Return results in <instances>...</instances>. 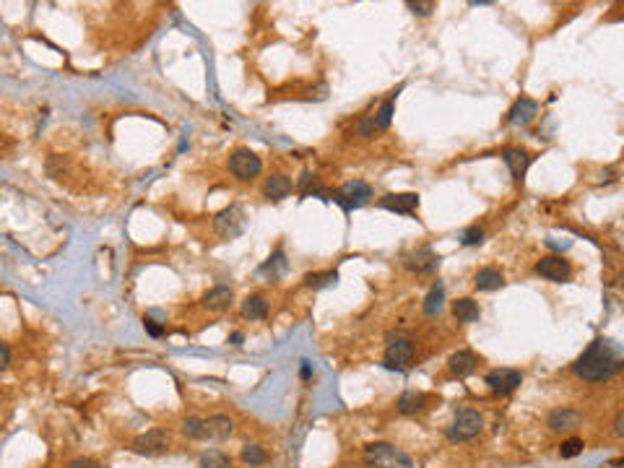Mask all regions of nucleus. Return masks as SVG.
Segmentation results:
<instances>
[{"mask_svg":"<svg viewBox=\"0 0 624 468\" xmlns=\"http://www.w3.org/2000/svg\"><path fill=\"white\" fill-rule=\"evenodd\" d=\"M622 369V357L614 349V344L606 339H598L580 354V359L575 362V374L588 382L609 380Z\"/></svg>","mask_w":624,"mask_h":468,"instance_id":"f257e3e1","label":"nucleus"},{"mask_svg":"<svg viewBox=\"0 0 624 468\" xmlns=\"http://www.w3.org/2000/svg\"><path fill=\"white\" fill-rule=\"evenodd\" d=\"M367 468H416L409 455L390 442H372L365 447Z\"/></svg>","mask_w":624,"mask_h":468,"instance_id":"f03ea898","label":"nucleus"},{"mask_svg":"<svg viewBox=\"0 0 624 468\" xmlns=\"http://www.w3.org/2000/svg\"><path fill=\"white\" fill-rule=\"evenodd\" d=\"M330 198H333V203H338L346 214H352V211L362 209V206H367V203L372 201V185H367V182L362 180L344 182Z\"/></svg>","mask_w":624,"mask_h":468,"instance_id":"7ed1b4c3","label":"nucleus"},{"mask_svg":"<svg viewBox=\"0 0 624 468\" xmlns=\"http://www.w3.org/2000/svg\"><path fill=\"white\" fill-rule=\"evenodd\" d=\"M484 429V419L479 411L474 409H460L452 419V424L447 427V439L450 442H468Z\"/></svg>","mask_w":624,"mask_h":468,"instance_id":"20e7f679","label":"nucleus"},{"mask_svg":"<svg viewBox=\"0 0 624 468\" xmlns=\"http://www.w3.org/2000/svg\"><path fill=\"white\" fill-rule=\"evenodd\" d=\"M414 362V341L411 339H390L387 341V352H385V364L387 369H395V372H406Z\"/></svg>","mask_w":624,"mask_h":468,"instance_id":"39448f33","label":"nucleus"},{"mask_svg":"<svg viewBox=\"0 0 624 468\" xmlns=\"http://www.w3.org/2000/svg\"><path fill=\"white\" fill-rule=\"evenodd\" d=\"M244 229V214L242 209L237 206H229V209H224L222 214H216L214 219V231L219 234L222 239H234L239 237Z\"/></svg>","mask_w":624,"mask_h":468,"instance_id":"423d86ee","label":"nucleus"},{"mask_svg":"<svg viewBox=\"0 0 624 468\" xmlns=\"http://www.w3.org/2000/svg\"><path fill=\"white\" fill-rule=\"evenodd\" d=\"M229 169L237 180H252V177L260 174L263 161H260L258 154H252L250 149H237L229 159Z\"/></svg>","mask_w":624,"mask_h":468,"instance_id":"0eeeda50","label":"nucleus"},{"mask_svg":"<svg viewBox=\"0 0 624 468\" xmlns=\"http://www.w3.org/2000/svg\"><path fill=\"white\" fill-rule=\"evenodd\" d=\"M520 382H523V374L520 369H510V367H500V369H492L487 374V385L495 393L500 396H510V393H515L520 388Z\"/></svg>","mask_w":624,"mask_h":468,"instance_id":"6e6552de","label":"nucleus"},{"mask_svg":"<svg viewBox=\"0 0 624 468\" xmlns=\"http://www.w3.org/2000/svg\"><path fill=\"white\" fill-rule=\"evenodd\" d=\"M403 266L414 274H432L440 268V255L432 247H419V250L403 255Z\"/></svg>","mask_w":624,"mask_h":468,"instance_id":"1a4fd4ad","label":"nucleus"},{"mask_svg":"<svg viewBox=\"0 0 624 468\" xmlns=\"http://www.w3.org/2000/svg\"><path fill=\"white\" fill-rule=\"evenodd\" d=\"M169 447V432L164 429H149L146 434H138L133 439V450L138 455H159Z\"/></svg>","mask_w":624,"mask_h":468,"instance_id":"9d476101","label":"nucleus"},{"mask_svg":"<svg viewBox=\"0 0 624 468\" xmlns=\"http://www.w3.org/2000/svg\"><path fill=\"white\" fill-rule=\"evenodd\" d=\"M536 274L541 276V279L562 284V281L570 279V263H567L562 255H546V258H541L536 263Z\"/></svg>","mask_w":624,"mask_h":468,"instance_id":"9b49d317","label":"nucleus"},{"mask_svg":"<svg viewBox=\"0 0 624 468\" xmlns=\"http://www.w3.org/2000/svg\"><path fill=\"white\" fill-rule=\"evenodd\" d=\"M380 209L401 214V216H411L419 209V195L416 193H387L380 198Z\"/></svg>","mask_w":624,"mask_h":468,"instance_id":"f8f14e48","label":"nucleus"},{"mask_svg":"<svg viewBox=\"0 0 624 468\" xmlns=\"http://www.w3.org/2000/svg\"><path fill=\"white\" fill-rule=\"evenodd\" d=\"M502 161L507 164L510 174L515 177V182H523L525 172H528V166H531L533 156L525 149H520V146H510V149H505L502 151Z\"/></svg>","mask_w":624,"mask_h":468,"instance_id":"ddd939ff","label":"nucleus"},{"mask_svg":"<svg viewBox=\"0 0 624 468\" xmlns=\"http://www.w3.org/2000/svg\"><path fill=\"white\" fill-rule=\"evenodd\" d=\"M536 115H538V104H536V101L528 99V96H520V99H517L515 104L510 107L507 123L515 125V128H517V125H528Z\"/></svg>","mask_w":624,"mask_h":468,"instance_id":"4468645a","label":"nucleus"},{"mask_svg":"<svg viewBox=\"0 0 624 468\" xmlns=\"http://www.w3.org/2000/svg\"><path fill=\"white\" fill-rule=\"evenodd\" d=\"M292 180H289L287 174H271L266 182H263V195H266L268 201H284L289 198L292 193Z\"/></svg>","mask_w":624,"mask_h":468,"instance_id":"2eb2a0df","label":"nucleus"},{"mask_svg":"<svg viewBox=\"0 0 624 468\" xmlns=\"http://www.w3.org/2000/svg\"><path fill=\"white\" fill-rule=\"evenodd\" d=\"M580 419L583 417L575 409H557L549 417V429L552 432H570L575 427H580Z\"/></svg>","mask_w":624,"mask_h":468,"instance_id":"dca6fc26","label":"nucleus"},{"mask_svg":"<svg viewBox=\"0 0 624 468\" xmlns=\"http://www.w3.org/2000/svg\"><path fill=\"white\" fill-rule=\"evenodd\" d=\"M234 429L229 417H208L203 419V439H227Z\"/></svg>","mask_w":624,"mask_h":468,"instance_id":"f3484780","label":"nucleus"},{"mask_svg":"<svg viewBox=\"0 0 624 468\" xmlns=\"http://www.w3.org/2000/svg\"><path fill=\"white\" fill-rule=\"evenodd\" d=\"M232 299H234V294H232L229 287H214L211 292L203 294V307H206V310H214V312L227 310V307L232 304Z\"/></svg>","mask_w":624,"mask_h":468,"instance_id":"a211bd4d","label":"nucleus"},{"mask_svg":"<svg viewBox=\"0 0 624 468\" xmlns=\"http://www.w3.org/2000/svg\"><path fill=\"white\" fill-rule=\"evenodd\" d=\"M447 367H450V372L455 374V377H468V374L474 372L476 369V357L471 352H455L450 357V362H447Z\"/></svg>","mask_w":624,"mask_h":468,"instance_id":"6ab92c4d","label":"nucleus"},{"mask_svg":"<svg viewBox=\"0 0 624 468\" xmlns=\"http://www.w3.org/2000/svg\"><path fill=\"white\" fill-rule=\"evenodd\" d=\"M424 406H427V396L419 393V390H406V393H401V398H398V411H401L403 417L419 414V411H424Z\"/></svg>","mask_w":624,"mask_h":468,"instance_id":"aec40b11","label":"nucleus"},{"mask_svg":"<svg viewBox=\"0 0 624 468\" xmlns=\"http://www.w3.org/2000/svg\"><path fill=\"white\" fill-rule=\"evenodd\" d=\"M474 284L479 292H495V289H502L505 276L497 268H481L479 274H476Z\"/></svg>","mask_w":624,"mask_h":468,"instance_id":"412c9836","label":"nucleus"},{"mask_svg":"<svg viewBox=\"0 0 624 468\" xmlns=\"http://www.w3.org/2000/svg\"><path fill=\"white\" fill-rule=\"evenodd\" d=\"M442 304H445V287H442V281H435L430 289V294L424 297V315H437L442 310Z\"/></svg>","mask_w":624,"mask_h":468,"instance_id":"4be33fe9","label":"nucleus"},{"mask_svg":"<svg viewBox=\"0 0 624 468\" xmlns=\"http://www.w3.org/2000/svg\"><path fill=\"white\" fill-rule=\"evenodd\" d=\"M452 315L458 317V323H476L481 317V310L474 299L463 297V299H458V302L452 304Z\"/></svg>","mask_w":624,"mask_h":468,"instance_id":"5701e85b","label":"nucleus"},{"mask_svg":"<svg viewBox=\"0 0 624 468\" xmlns=\"http://www.w3.org/2000/svg\"><path fill=\"white\" fill-rule=\"evenodd\" d=\"M242 315L247 317V320H263V317L268 315V302H266V297H247L242 302Z\"/></svg>","mask_w":624,"mask_h":468,"instance_id":"b1692460","label":"nucleus"},{"mask_svg":"<svg viewBox=\"0 0 624 468\" xmlns=\"http://www.w3.org/2000/svg\"><path fill=\"white\" fill-rule=\"evenodd\" d=\"M403 86H398L393 91V96L390 99H385L380 104V109H377V115L372 117V123H375V130H387L390 128V120H393V101H395V94L401 91Z\"/></svg>","mask_w":624,"mask_h":468,"instance_id":"393cba45","label":"nucleus"},{"mask_svg":"<svg viewBox=\"0 0 624 468\" xmlns=\"http://www.w3.org/2000/svg\"><path fill=\"white\" fill-rule=\"evenodd\" d=\"M260 274L271 276V279H276V276H281V274H287V258H284V252H281V250L273 252L271 258H268V263H263Z\"/></svg>","mask_w":624,"mask_h":468,"instance_id":"a878e982","label":"nucleus"},{"mask_svg":"<svg viewBox=\"0 0 624 468\" xmlns=\"http://www.w3.org/2000/svg\"><path fill=\"white\" fill-rule=\"evenodd\" d=\"M242 461L247 463V466H266L268 453L260 445H244L242 447Z\"/></svg>","mask_w":624,"mask_h":468,"instance_id":"bb28decb","label":"nucleus"},{"mask_svg":"<svg viewBox=\"0 0 624 468\" xmlns=\"http://www.w3.org/2000/svg\"><path fill=\"white\" fill-rule=\"evenodd\" d=\"M201 468H232L229 455L219 453V450H208L201 455Z\"/></svg>","mask_w":624,"mask_h":468,"instance_id":"cd10ccee","label":"nucleus"},{"mask_svg":"<svg viewBox=\"0 0 624 468\" xmlns=\"http://www.w3.org/2000/svg\"><path fill=\"white\" fill-rule=\"evenodd\" d=\"M338 281V274L336 271H323V274H307L304 276V284L312 289H323V287H330V284H336Z\"/></svg>","mask_w":624,"mask_h":468,"instance_id":"c85d7f7f","label":"nucleus"},{"mask_svg":"<svg viewBox=\"0 0 624 468\" xmlns=\"http://www.w3.org/2000/svg\"><path fill=\"white\" fill-rule=\"evenodd\" d=\"M583 439L580 437H570V439H565V442H562V447H560V455L562 458H575V455H580L583 453Z\"/></svg>","mask_w":624,"mask_h":468,"instance_id":"c756f323","label":"nucleus"},{"mask_svg":"<svg viewBox=\"0 0 624 468\" xmlns=\"http://www.w3.org/2000/svg\"><path fill=\"white\" fill-rule=\"evenodd\" d=\"M182 432L190 439H203V419H195V417L185 419V422H182Z\"/></svg>","mask_w":624,"mask_h":468,"instance_id":"7c9ffc66","label":"nucleus"},{"mask_svg":"<svg viewBox=\"0 0 624 468\" xmlns=\"http://www.w3.org/2000/svg\"><path fill=\"white\" fill-rule=\"evenodd\" d=\"M460 242L466 247H474V245H481L484 242V229L481 226H468L466 231H463V237H460Z\"/></svg>","mask_w":624,"mask_h":468,"instance_id":"2f4dec72","label":"nucleus"},{"mask_svg":"<svg viewBox=\"0 0 624 468\" xmlns=\"http://www.w3.org/2000/svg\"><path fill=\"white\" fill-rule=\"evenodd\" d=\"M409 8L416 16H430L432 11L437 8V3H432V0H427V3H414V0H409Z\"/></svg>","mask_w":624,"mask_h":468,"instance_id":"473e14b6","label":"nucleus"},{"mask_svg":"<svg viewBox=\"0 0 624 468\" xmlns=\"http://www.w3.org/2000/svg\"><path fill=\"white\" fill-rule=\"evenodd\" d=\"M144 328L149 331V336H154V339H159V336H164V328L162 325H157L151 317H144Z\"/></svg>","mask_w":624,"mask_h":468,"instance_id":"72a5a7b5","label":"nucleus"},{"mask_svg":"<svg viewBox=\"0 0 624 468\" xmlns=\"http://www.w3.org/2000/svg\"><path fill=\"white\" fill-rule=\"evenodd\" d=\"M11 364V349L6 344H0V372H6Z\"/></svg>","mask_w":624,"mask_h":468,"instance_id":"f704fd0d","label":"nucleus"},{"mask_svg":"<svg viewBox=\"0 0 624 468\" xmlns=\"http://www.w3.org/2000/svg\"><path fill=\"white\" fill-rule=\"evenodd\" d=\"M71 468H99V466H96V463H91V461H73Z\"/></svg>","mask_w":624,"mask_h":468,"instance_id":"c9c22d12","label":"nucleus"},{"mask_svg":"<svg viewBox=\"0 0 624 468\" xmlns=\"http://www.w3.org/2000/svg\"><path fill=\"white\" fill-rule=\"evenodd\" d=\"M309 372H312V369H309V362H302V380H309Z\"/></svg>","mask_w":624,"mask_h":468,"instance_id":"e433bc0d","label":"nucleus"},{"mask_svg":"<svg viewBox=\"0 0 624 468\" xmlns=\"http://www.w3.org/2000/svg\"><path fill=\"white\" fill-rule=\"evenodd\" d=\"M622 424H624V417H622V414H619V417H617V434H619V437H622V434H624V427H622Z\"/></svg>","mask_w":624,"mask_h":468,"instance_id":"4c0bfd02","label":"nucleus"},{"mask_svg":"<svg viewBox=\"0 0 624 468\" xmlns=\"http://www.w3.org/2000/svg\"><path fill=\"white\" fill-rule=\"evenodd\" d=\"M242 339H244V336H242V333H239V331H237V333H232V344H234V346L242 344Z\"/></svg>","mask_w":624,"mask_h":468,"instance_id":"58836bf2","label":"nucleus"}]
</instances>
